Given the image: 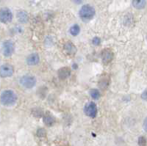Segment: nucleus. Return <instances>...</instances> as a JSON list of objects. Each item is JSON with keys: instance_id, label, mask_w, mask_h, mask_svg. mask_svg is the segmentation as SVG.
Returning <instances> with one entry per match:
<instances>
[{"instance_id": "nucleus-1", "label": "nucleus", "mask_w": 147, "mask_h": 146, "mask_svg": "<svg viewBox=\"0 0 147 146\" xmlns=\"http://www.w3.org/2000/svg\"><path fill=\"white\" fill-rule=\"evenodd\" d=\"M17 101V97L16 93L12 90H7L2 92L1 95V101L5 106H13Z\"/></svg>"}, {"instance_id": "nucleus-2", "label": "nucleus", "mask_w": 147, "mask_h": 146, "mask_svg": "<svg viewBox=\"0 0 147 146\" xmlns=\"http://www.w3.org/2000/svg\"><path fill=\"white\" fill-rule=\"evenodd\" d=\"M95 15V9L90 5H83L80 10V16L84 22H87L91 20Z\"/></svg>"}, {"instance_id": "nucleus-3", "label": "nucleus", "mask_w": 147, "mask_h": 146, "mask_svg": "<svg viewBox=\"0 0 147 146\" xmlns=\"http://www.w3.org/2000/svg\"><path fill=\"white\" fill-rule=\"evenodd\" d=\"M20 84L27 89L32 88L36 84V79L33 76L30 75H26L24 76L20 79Z\"/></svg>"}, {"instance_id": "nucleus-4", "label": "nucleus", "mask_w": 147, "mask_h": 146, "mask_svg": "<svg viewBox=\"0 0 147 146\" xmlns=\"http://www.w3.org/2000/svg\"><path fill=\"white\" fill-rule=\"evenodd\" d=\"M13 19V13L11 10L7 7H3L0 11V20L2 23L7 24L10 22Z\"/></svg>"}, {"instance_id": "nucleus-5", "label": "nucleus", "mask_w": 147, "mask_h": 146, "mask_svg": "<svg viewBox=\"0 0 147 146\" xmlns=\"http://www.w3.org/2000/svg\"><path fill=\"white\" fill-rule=\"evenodd\" d=\"M85 115L90 118H94L96 116L97 114V107L96 105L94 102H89L85 105V109H84Z\"/></svg>"}, {"instance_id": "nucleus-6", "label": "nucleus", "mask_w": 147, "mask_h": 146, "mask_svg": "<svg viewBox=\"0 0 147 146\" xmlns=\"http://www.w3.org/2000/svg\"><path fill=\"white\" fill-rule=\"evenodd\" d=\"M2 52L5 57L11 56L14 52V44L10 40H5L2 45Z\"/></svg>"}, {"instance_id": "nucleus-7", "label": "nucleus", "mask_w": 147, "mask_h": 146, "mask_svg": "<svg viewBox=\"0 0 147 146\" xmlns=\"http://www.w3.org/2000/svg\"><path fill=\"white\" fill-rule=\"evenodd\" d=\"M0 73H1V77L2 78L11 77L13 73V68L11 65H9V64L2 65L1 66V69H0Z\"/></svg>"}, {"instance_id": "nucleus-8", "label": "nucleus", "mask_w": 147, "mask_h": 146, "mask_svg": "<svg viewBox=\"0 0 147 146\" xmlns=\"http://www.w3.org/2000/svg\"><path fill=\"white\" fill-rule=\"evenodd\" d=\"M113 58V54L110 49H105L102 52V59L103 60V63L107 64L112 61Z\"/></svg>"}, {"instance_id": "nucleus-9", "label": "nucleus", "mask_w": 147, "mask_h": 146, "mask_svg": "<svg viewBox=\"0 0 147 146\" xmlns=\"http://www.w3.org/2000/svg\"><path fill=\"white\" fill-rule=\"evenodd\" d=\"M64 51H65L67 54L73 56L77 52V48H76L75 46L72 43H71V42H67V43H65L64 44Z\"/></svg>"}, {"instance_id": "nucleus-10", "label": "nucleus", "mask_w": 147, "mask_h": 146, "mask_svg": "<svg viewBox=\"0 0 147 146\" xmlns=\"http://www.w3.org/2000/svg\"><path fill=\"white\" fill-rule=\"evenodd\" d=\"M39 61H40V57H39L38 54L36 53L31 54L27 57V63L29 65H37V64H38Z\"/></svg>"}, {"instance_id": "nucleus-11", "label": "nucleus", "mask_w": 147, "mask_h": 146, "mask_svg": "<svg viewBox=\"0 0 147 146\" xmlns=\"http://www.w3.org/2000/svg\"><path fill=\"white\" fill-rule=\"evenodd\" d=\"M17 18L18 20L21 22V23H27L29 21V15L27 12L24 10H20L17 13Z\"/></svg>"}, {"instance_id": "nucleus-12", "label": "nucleus", "mask_w": 147, "mask_h": 146, "mask_svg": "<svg viewBox=\"0 0 147 146\" xmlns=\"http://www.w3.org/2000/svg\"><path fill=\"white\" fill-rule=\"evenodd\" d=\"M71 75V71L69 68H62L58 71V77L61 79H65Z\"/></svg>"}, {"instance_id": "nucleus-13", "label": "nucleus", "mask_w": 147, "mask_h": 146, "mask_svg": "<svg viewBox=\"0 0 147 146\" xmlns=\"http://www.w3.org/2000/svg\"><path fill=\"white\" fill-rule=\"evenodd\" d=\"M132 5L138 10H142L146 5V0H132Z\"/></svg>"}, {"instance_id": "nucleus-14", "label": "nucleus", "mask_w": 147, "mask_h": 146, "mask_svg": "<svg viewBox=\"0 0 147 146\" xmlns=\"http://www.w3.org/2000/svg\"><path fill=\"white\" fill-rule=\"evenodd\" d=\"M44 122L46 125L50 126L52 125H53V123H55V118L50 115H47L44 118Z\"/></svg>"}, {"instance_id": "nucleus-15", "label": "nucleus", "mask_w": 147, "mask_h": 146, "mask_svg": "<svg viewBox=\"0 0 147 146\" xmlns=\"http://www.w3.org/2000/svg\"><path fill=\"white\" fill-rule=\"evenodd\" d=\"M80 27L78 24L73 25L70 28V33L74 36H77L80 33Z\"/></svg>"}, {"instance_id": "nucleus-16", "label": "nucleus", "mask_w": 147, "mask_h": 146, "mask_svg": "<svg viewBox=\"0 0 147 146\" xmlns=\"http://www.w3.org/2000/svg\"><path fill=\"white\" fill-rule=\"evenodd\" d=\"M90 95L91 98L94 99H98L100 96V93H99V90L96 89H92L90 91Z\"/></svg>"}, {"instance_id": "nucleus-17", "label": "nucleus", "mask_w": 147, "mask_h": 146, "mask_svg": "<svg viewBox=\"0 0 147 146\" xmlns=\"http://www.w3.org/2000/svg\"><path fill=\"white\" fill-rule=\"evenodd\" d=\"M138 144L140 146L146 145V139L144 137H140L138 139Z\"/></svg>"}, {"instance_id": "nucleus-18", "label": "nucleus", "mask_w": 147, "mask_h": 146, "mask_svg": "<svg viewBox=\"0 0 147 146\" xmlns=\"http://www.w3.org/2000/svg\"><path fill=\"white\" fill-rule=\"evenodd\" d=\"M100 42H101L100 38H98V37H95V38H94L93 40H92V43H93V44L95 46H99V44H100Z\"/></svg>"}, {"instance_id": "nucleus-19", "label": "nucleus", "mask_w": 147, "mask_h": 146, "mask_svg": "<svg viewBox=\"0 0 147 146\" xmlns=\"http://www.w3.org/2000/svg\"><path fill=\"white\" fill-rule=\"evenodd\" d=\"M141 98H142L144 101H147V89L142 93V95H141Z\"/></svg>"}, {"instance_id": "nucleus-20", "label": "nucleus", "mask_w": 147, "mask_h": 146, "mask_svg": "<svg viewBox=\"0 0 147 146\" xmlns=\"http://www.w3.org/2000/svg\"><path fill=\"white\" fill-rule=\"evenodd\" d=\"M144 129L147 132V117L146 118V119L144 120Z\"/></svg>"}, {"instance_id": "nucleus-21", "label": "nucleus", "mask_w": 147, "mask_h": 146, "mask_svg": "<svg viewBox=\"0 0 147 146\" xmlns=\"http://www.w3.org/2000/svg\"><path fill=\"white\" fill-rule=\"evenodd\" d=\"M72 1L75 4H77V5H80V4H81L83 2V0H72Z\"/></svg>"}]
</instances>
